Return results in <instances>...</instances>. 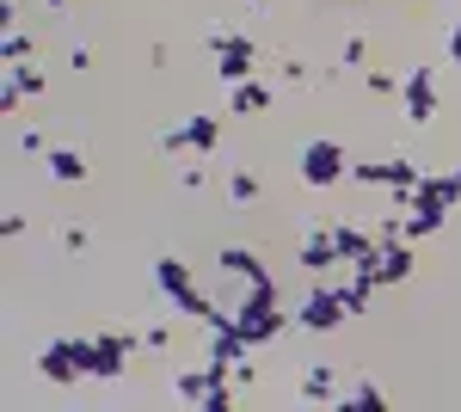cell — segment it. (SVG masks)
Wrapping results in <instances>:
<instances>
[{"label": "cell", "mask_w": 461, "mask_h": 412, "mask_svg": "<svg viewBox=\"0 0 461 412\" xmlns=\"http://www.w3.org/2000/svg\"><path fill=\"white\" fill-rule=\"evenodd\" d=\"M154 289H160V302H167V308L191 314V320H203V326H210L215 314H228L215 296H203V289H197V277H191V265H185V259H154Z\"/></svg>", "instance_id": "cell-1"}, {"label": "cell", "mask_w": 461, "mask_h": 412, "mask_svg": "<svg viewBox=\"0 0 461 412\" xmlns=\"http://www.w3.org/2000/svg\"><path fill=\"white\" fill-rule=\"evenodd\" d=\"M289 314H295V333H308V339H332V333L351 320V308H345V296H339V283H332V277H314Z\"/></svg>", "instance_id": "cell-2"}, {"label": "cell", "mask_w": 461, "mask_h": 412, "mask_svg": "<svg viewBox=\"0 0 461 412\" xmlns=\"http://www.w3.org/2000/svg\"><path fill=\"white\" fill-rule=\"evenodd\" d=\"M295 179H302L308 191H332L339 179H351V154H345V142H332V136L302 142V154H295Z\"/></svg>", "instance_id": "cell-3"}, {"label": "cell", "mask_w": 461, "mask_h": 412, "mask_svg": "<svg viewBox=\"0 0 461 412\" xmlns=\"http://www.w3.org/2000/svg\"><path fill=\"white\" fill-rule=\"evenodd\" d=\"M37 376L50 388H80L86 381V344L80 339H43L37 344Z\"/></svg>", "instance_id": "cell-4"}, {"label": "cell", "mask_w": 461, "mask_h": 412, "mask_svg": "<svg viewBox=\"0 0 461 412\" xmlns=\"http://www.w3.org/2000/svg\"><path fill=\"white\" fill-rule=\"evenodd\" d=\"M215 142H221V117L215 111H191V117H178L173 130L160 136V154H173V160H185V154H215Z\"/></svg>", "instance_id": "cell-5"}, {"label": "cell", "mask_w": 461, "mask_h": 412, "mask_svg": "<svg viewBox=\"0 0 461 412\" xmlns=\"http://www.w3.org/2000/svg\"><path fill=\"white\" fill-rule=\"evenodd\" d=\"M210 56H215L221 87H240V80H252V69H258V50H252L247 32H210Z\"/></svg>", "instance_id": "cell-6"}, {"label": "cell", "mask_w": 461, "mask_h": 412, "mask_svg": "<svg viewBox=\"0 0 461 412\" xmlns=\"http://www.w3.org/2000/svg\"><path fill=\"white\" fill-rule=\"evenodd\" d=\"M80 344H86V381H117L130 370L136 333H99V339H80Z\"/></svg>", "instance_id": "cell-7"}, {"label": "cell", "mask_w": 461, "mask_h": 412, "mask_svg": "<svg viewBox=\"0 0 461 412\" xmlns=\"http://www.w3.org/2000/svg\"><path fill=\"white\" fill-rule=\"evenodd\" d=\"M412 265H419L412 241H382V246H375V259H369V265H351V271H369L382 289H400V283L412 277Z\"/></svg>", "instance_id": "cell-8"}, {"label": "cell", "mask_w": 461, "mask_h": 412, "mask_svg": "<svg viewBox=\"0 0 461 412\" xmlns=\"http://www.w3.org/2000/svg\"><path fill=\"white\" fill-rule=\"evenodd\" d=\"M400 111H406L412 130H425L430 117H437V74L430 69H412L406 80H400Z\"/></svg>", "instance_id": "cell-9"}, {"label": "cell", "mask_w": 461, "mask_h": 412, "mask_svg": "<svg viewBox=\"0 0 461 412\" xmlns=\"http://www.w3.org/2000/svg\"><path fill=\"white\" fill-rule=\"evenodd\" d=\"M43 93H50V74L37 69V62H6V80H0V105H6V111L43 99Z\"/></svg>", "instance_id": "cell-10"}, {"label": "cell", "mask_w": 461, "mask_h": 412, "mask_svg": "<svg viewBox=\"0 0 461 412\" xmlns=\"http://www.w3.org/2000/svg\"><path fill=\"white\" fill-rule=\"evenodd\" d=\"M332 246H339V265H369L375 259V228H363V222H332Z\"/></svg>", "instance_id": "cell-11"}, {"label": "cell", "mask_w": 461, "mask_h": 412, "mask_svg": "<svg viewBox=\"0 0 461 412\" xmlns=\"http://www.w3.org/2000/svg\"><path fill=\"white\" fill-rule=\"evenodd\" d=\"M295 265H302L308 277L339 271V246H332V228H308V234H302V246H295Z\"/></svg>", "instance_id": "cell-12"}, {"label": "cell", "mask_w": 461, "mask_h": 412, "mask_svg": "<svg viewBox=\"0 0 461 412\" xmlns=\"http://www.w3.org/2000/svg\"><path fill=\"white\" fill-rule=\"evenodd\" d=\"M37 167L50 172L56 185H86V154H80V148H56V142H50V154H43Z\"/></svg>", "instance_id": "cell-13"}, {"label": "cell", "mask_w": 461, "mask_h": 412, "mask_svg": "<svg viewBox=\"0 0 461 412\" xmlns=\"http://www.w3.org/2000/svg\"><path fill=\"white\" fill-rule=\"evenodd\" d=\"M308 407H339L345 400V388H339V376L326 370V363H314V370H302V388H295Z\"/></svg>", "instance_id": "cell-14"}, {"label": "cell", "mask_w": 461, "mask_h": 412, "mask_svg": "<svg viewBox=\"0 0 461 412\" xmlns=\"http://www.w3.org/2000/svg\"><path fill=\"white\" fill-rule=\"evenodd\" d=\"M271 99H277V93H271L265 80H240V87H228V111H234V117H258V111H271Z\"/></svg>", "instance_id": "cell-15"}, {"label": "cell", "mask_w": 461, "mask_h": 412, "mask_svg": "<svg viewBox=\"0 0 461 412\" xmlns=\"http://www.w3.org/2000/svg\"><path fill=\"white\" fill-rule=\"evenodd\" d=\"M215 265H221V277H240V283L271 277V271H265V259H258L252 246H221V252H215Z\"/></svg>", "instance_id": "cell-16"}, {"label": "cell", "mask_w": 461, "mask_h": 412, "mask_svg": "<svg viewBox=\"0 0 461 412\" xmlns=\"http://www.w3.org/2000/svg\"><path fill=\"white\" fill-rule=\"evenodd\" d=\"M221 191H228V204L252 209V204H258V191H265V185H258V172H252V167H234V172H228V185H221Z\"/></svg>", "instance_id": "cell-17"}, {"label": "cell", "mask_w": 461, "mask_h": 412, "mask_svg": "<svg viewBox=\"0 0 461 412\" xmlns=\"http://www.w3.org/2000/svg\"><path fill=\"white\" fill-rule=\"evenodd\" d=\"M0 56H6V62H32V56H37V37H32V32H19V25H6V43H0Z\"/></svg>", "instance_id": "cell-18"}, {"label": "cell", "mask_w": 461, "mask_h": 412, "mask_svg": "<svg viewBox=\"0 0 461 412\" xmlns=\"http://www.w3.org/2000/svg\"><path fill=\"white\" fill-rule=\"evenodd\" d=\"M339 407H363V412H382V407H388V394H382L375 381H351V394H345Z\"/></svg>", "instance_id": "cell-19"}, {"label": "cell", "mask_w": 461, "mask_h": 412, "mask_svg": "<svg viewBox=\"0 0 461 412\" xmlns=\"http://www.w3.org/2000/svg\"><path fill=\"white\" fill-rule=\"evenodd\" d=\"M363 93H369V99H393V93H400V74L369 69V74H363Z\"/></svg>", "instance_id": "cell-20"}, {"label": "cell", "mask_w": 461, "mask_h": 412, "mask_svg": "<svg viewBox=\"0 0 461 412\" xmlns=\"http://www.w3.org/2000/svg\"><path fill=\"white\" fill-rule=\"evenodd\" d=\"M339 62H345V69H363V62H369V37L351 32L345 43H339Z\"/></svg>", "instance_id": "cell-21"}, {"label": "cell", "mask_w": 461, "mask_h": 412, "mask_svg": "<svg viewBox=\"0 0 461 412\" xmlns=\"http://www.w3.org/2000/svg\"><path fill=\"white\" fill-rule=\"evenodd\" d=\"M203 179H210V172H203L197 160H191V167H178V191L191 197V191H203Z\"/></svg>", "instance_id": "cell-22"}, {"label": "cell", "mask_w": 461, "mask_h": 412, "mask_svg": "<svg viewBox=\"0 0 461 412\" xmlns=\"http://www.w3.org/2000/svg\"><path fill=\"white\" fill-rule=\"evenodd\" d=\"M142 344H148V351H173V326H148Z\"/></svg>", "instance_id": "cell-23"}, {"label": "cell", "mask_w": 461, "mask_h": 412, "mask_svg": "<svg viewBox=\"0 0 461 412\" xmlns=\"http://www.w3.org/2000/svg\"><path fill=\"white\" fill-rule=\"evenodd\" d=\"M62 246H68V252H86L93 234H86V228H62Z\"/></svg>", "instance_id": "cell-24"}, {"label": "cell", "mask_w": 461, "mask_h": 412, "mask_svg": "<svg viewBox=\"0 0 461 412\" xmlns=\"http://www.w3.org/2000/svg\"><path fill=\"white\" fill-rule=\"evenodd\" d=\"M284 80H295V87H302V80H308V62H302V56H284Z\"/></svg>", "instance_id": "cell-25"}, {"label": "cell", "mask_w": 461, "mask_h": 412, "mask_svg": "<svg viewBox=\"0 0 461 412\" xmlns=\"http://www.w3.org/2000/svg\"><path fill=\"white\" fill-rule=\"evenodd\" d=\"M68 69H80V74L93 69V50H86V43H74V50H68Z\"/></svg>", "instance_id": "cell-26"}, {"label": "cell", "mask_w": 461, "mask_h": 412, "mask_svg": "<svg viewBox=\"0 0 461 412\" xmlns=\"http://www.w3.org/2000/svg\"><path fill=\"white\" fill-rule=\"evenodd\" d=\"M19 6H25V0H6V25L19 19ZM37 6H50V13H56V6H68V0H37Z\"/></svg>", "instance_id": "cell-27"}, {"label": "cell", "mask_w": 461, "mask_h": 412, "mask_svg": "<svg viewBox=\"0 0 461 412\" xmlns=\"http://www.w3.org/2000/svg\"><path fill=\"white\" fill-rule=\"evenodd\" d=\"M449 62H456V69H461V25H456V32H449Z\"/></svg>", "instance_id": "cell-28"}, {"label": "cell", "mask_w": 461, "mask_h": 412, "mask_svg": "<svg viewBox=\"0 0 461 412\" xmlns=\"http://www.w3.org/2000/svg\"><path fill=\"white\" fill-rule=\"evenodd\" d=\"M247 6H252V13H258V6H265V0H247Z\"/></svg>", "instance_id": "cell-29"}]
</instances>
